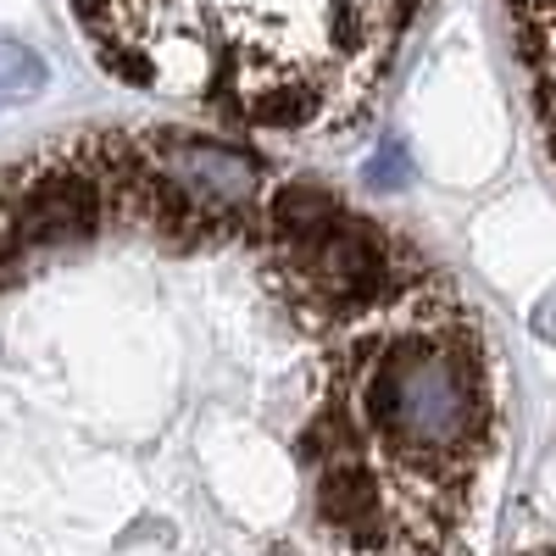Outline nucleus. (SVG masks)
Returning <instances> with one entry per match:
<instances>
[{
	"mask_svg": "<svg viewBox=\"0 0 556 556\" xmlns=\"http://www.w3.org/2000/svg\"><path fill=\"white\" fill-rule=\"evenodd\" d=\"M513 395L390 212L195 123L0 162V556H490Z\"/></svg>",
	"mask_w": 556,
	"mask_h": 556,
	"instance_id": "obj_1",
	"label": "nucleus"
},
{
	"mask_svg": "<svg viewBox=\"0 0 556 556\" xmlns=\"http://www.w3.org/2000/svg\"><path fill=\"white\" fill-rule=\"evenodd\" d=\"M106 78L217 134L345 146L434 0H67Z\"/></svg>",
	"mask_w": 556,
	"mask_h": 556,
	"instance_id": "obj_2",
	"label": "nucleus"
},
{
	"mask_svg": "<svg viewBox=\"0 0 556 556\" xmlns=\"http://www.w3.org/2000/svg\"><path fill=\"white\" fill-rule=\"evenodd\" d=\"M501 556H556V434L518 490Z\"/></svg>",
	"mask_w": 556,
	"mask_h": 556,
	"instance_id": "obj_3",
	"label": "nucleus"
},
{
	"mask_svg": "<svg viewBox=\"0 0 556 556\" xmlns=\"http://www.w3.org/2000/svg\"><path fill=\"white\" fill-rule=\"evenodd\" d=\"M45 56H34L28 45L17 39H0V106H23L45 89Z\"/></svg>",
	"mask_w": 556,
	"mask_h": 556,
	"instance_id": "obj_4",
	"label": "nucleus"
}]
</instances>
